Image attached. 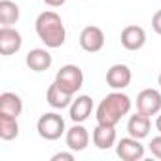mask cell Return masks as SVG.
<instances>
[{"label":"cell","mask_w":161,"mask_h":161,"mask_svg":"<svg viewBox=\"0 0 161 161\" xmlns=\"http://www.w3.org/2000/svg\"><path fill=\"white\" fill-rule=\"evenodd\" d=\"M34 29H36L38 38L46 44V47L57 49V47H61V46L64 44V40H66L64 23H63L61 15H59L57 12H53V10L42 12V14L36 17Z\"/></svg>","instance_id":"6da1fadb"},{"label":"cell","mask_w":161,"mask_h":161,"mask_svg":"<svg viewBox=\"0 0 161 161\" xmlns=\"http://www.w3.org/2000/svg\"><path fill=\"white\" fill-rule=\"evenodd\" d=\"M131 106H133V101L129 95L121 93V91H114L110 95H106L99 106H97V123H103V125H118L121 121L123 116H127L131 112Z\"/></svg>","instance_id":"7a4b0ae2"},{"label":"cell","mask_w":161,"mask_h":161,"mask_svg":"<svg viewBox=\"0 0 161 161\" xmlns=\"http://www.w3.org/2000/svg\"><path fill=\"white\" fill-rule=\"evenodd\" d=\"M36 131L44 140H59L66 129H64V119L57 112H46L40 116L36 123Z\"/></svg>","instance_id":"3957f363"},{"label":"cell","mask_w":161,"mask_h":161,"mask_svg":"<svg viewBox=\"0 0 161 161\" xmlns=\"http://www.w3.org/2000/svg\"><path fill=\"white\" fill-rule=\"evenodd\" d=\"M55 82L64 91L76 95L80 89H82V86H84V72H82V68L76 66V64H64V66H61L57 70Z\"/></svg>","instance_id":"277c9868"},{"label":"cell","mask_w":161,"mask_h":161,"mask_svg":"<svg viewBox=\"0 0 161 161\" xmlns=\"http://www.w3.org/2000/svg\"><path fill=\"white\" fill-rule=\"evenodd\" d=\"M136 110L146 116H157L161 112V91L157 89H142L136 95Z\"/></svg>","instance_id":"5b68a950"},{"label":"cell","mask_w":161,"mask_h":161,"mask_svg":"<svg viewBox=\"0 0 161 161\" xmlns=\"http://www.w3.org/2000/svg\"><path fill=\"white\" fill-rule=\"evenodd\" d=\"M131 80H133V72H131V68L127 64L118 63V64H112L106 70V84L114 91H121V89L129 87Z\"/></svg>","instance_id":"8992f818"},{"label":"cell","mask_w":161,"mask_h":161,"mask_svg":"<svg viewBox=\"0 0 161 161\" xmlns=\"http://www.w3.org/2000/svg\"><path fill=\"white\" fill-rule=\"evenodd\" d=\"M80 47L87 53H97L104 47V32L103 29L89 25L80 32Z\"/></svg>","instance_id":"52a82bcc"},{"label":"cell","mask_w":161,"mask_h":161,"mask_svg":"<svg viewBox=\"0 0 161 161\" xmlns=\"http://www.w3.org/2000/svg\"><path fill=\"white\" fill-rule=\"evenodd\" d=\"M116 153L123 161H138V159L144 157V146L140 144L138 138L129 135V136L116 142Z\"/></svg>","instance_id":"ba28073f"},{"label":"cell","mask_w":161,"mask_h":161,"mask_svg":"<svg viewBox=\"0 0 161 161\" xmlns=\"http://www.w3.org/2000/svg\"><path fill=\"white\" fill-rule=\"evenodd\" d=\"M119 40H121V46L127 51H138L146 44V31L142 27H138V25H127L121 31Z\"/></svg>","instance_id":"9c48e42d"},{"label":"cell","mask_w":161,"mask_h":161,"mask_svg":"<svg viewBox=\"0 0 161 161\" xmlns=\"http://www.w3.org/2000/svg\"><path fill=\"white\" fill-rule=\"evenodd\" d=\"M64 142H66L68 150H72V152H84L89 144V131L82 123H74L64 133Z\"/></svg>","instance_id":"30bf717a"},{"label":"cell","mask_w":161,"mask_h":161,"mask_svg":"<svg viewBox=\"0 0 161 161\" xmlns=\"http://www.w3.org/2000/svg\"><path fill=\"white\" fill-rule=\"evenodd\" d=\"M23 46V36L19 31L12 27H2L0 29V53L2 55H14L21 49Z\"/></svg>","instance_id":"8fae6325"},{"label":"cell","mask_w":161,"mask_h":161,"mask_svg":"<svg viewBox=\"0 0 161 161\" xmlns=\"http://www.w3.org/2000/svg\"><path fill=\"white\" fill-rule=\"evenodd\" d=\"M93 112V99L89 95H80L68 106V116L74 123H84Z\"/></svg>","instance_id":"7c38bea8"},{"label":"cell","mask_w":161,"mask_h":161,"mask_svg":"<svg viewBox=\"0 0 161 161\" xmlns=\"http://www.w3.org/2000/svg\"><path fill=\"white\" fill-rule=\"evenodd\" d=\"M25 63L31 70L34 72H44V70H49V66L53 64V57L47 49L44 47H34L27 53L25 57Z\"/></svg>","instance_id":"4fadbf2b"},{"label":"cell","mask_w":161,"mask_h":161,"mask_svg":"<svg viewBox=\"0 0 161 161\" xmlns=\"http://www.w3.org/2000/svg\"><path fill=\"white\" fill-rule=\"evenodd\" d=\"M46 101L51 108L55 110H63V108H68L74 101V95L64 91L57 82H53L49 87H47V93H46Z\"/></svg>","instance_id":"5bb4252c"},{"label":"cell","mask_w":161,"mask_h":161,"mask_svg":"<svg viewBox=\"0 0 161 161\" xmlns=\"http://www.w3.org/2000/svg\"><path fill=\"white\" fill-rule=\"evenodd\" d=\"M150 129H152V121H150V116L142 114L136 110V114H133L127 121V133L138 140L146 138L150 135Z\"/></svg>","instance_id":"9a60e30c"},{"label":"cell","mask_w":161,"mask_h":161,"mask_svg":"<svg viewBox=\"0 0 161 161\" xmlns=\"http://www.w3.org/2000/svg\"><path fill=\"white\" fill-rule=\"evenodd\" d=\"M116 142H118L116 127H114V125L97 123V127L93 129V144H95L99 150H108V148L116 146Z\"/></svg>","instance_id":"2e32d148"},{"label":"cell","mask_w":161,"mask_h":161,"mask_svg":"<svg viewBox=\"0 0 161 161\" xmlns=\"http://www.w3.org/2000/svg\"><path fill=\"white\" fill-rule=\"evenodd\" d=\"M23 112V99L17 93L6 91L0 95V114H8L14 118H19Z\"/></svg>","instance_id":"e0dca14e"},{"label":"cell","mask_w":161,"mask_h":161,"mask_svg":"<svg viewBox=\"0 0 161 161\" xmlns=\"http://www.w3.org/2000/svg\"><path fill=\"white\" fill-rule=\"evenodd\" d=\"M21 10L12 0H0V25L2 27H12L19 21Z\"/></svg>","instance_id":"ac0fdd59"},{"label":"cell","mask_w":161,"mask_h":161,"mask_svg":"<svg viewBox=\"0 0 161 161\" xmlns=\"http://www.w3.org/2000/svg\"><path fill=\"white\" fill-rule=\"evenodd\" d=\"M19 135V123L17 118L8 116V114H0V138L2 140H14Z\"/></svg>","instance_id":"d6986e66"},{"label":"cell","mask_w":161,"mask_h":161,"mask_svg":"<svg viewBox=\"0 0 161 161\" xmlns=\"http://www.w3.org/2000/svg\"><path fill=\"white\" fill-rule=\"evenodd\" d=\"M148 146H150L152 155H153V157H157V159H161V133H159L157 136H153V138H152V142H150Z\"/></svg>","instance_id":"ffe728a7"},{"label":"cell","mask_w":161,"mask_h":161,"mask_svg":"<svg viewBox=\"0 0 161 161\" xmlns=\"http://www.w3.org/2000/svg\"><path fill=\"white\" fill-rule=\"evenodd\" d=\"M152 29L155 31V34L161 36V10H157L152 17Z\"/></svg>","instance_id":"44dd1931"},{"label":"cell","mask_w":161,"mask_h":161,"mask_svg":"<svg viewBox=\"0 0 161 161\" xmlns=\"http://www.w3.org/2000/svg\"><path fill=\"white\" fill-rule=\"evenodd\" d=\"M61 159H64V161H72V159H74V153H72V152H59V153L51 155V161H61Z\"/></svg>","instance_id":"7402d4cb"},{"label":"cell","mask_w":161,"mask_h":161,"mask_svg":"<svg viewBox=\"0 0 161 161\" xmlns=\"http://www.w3.org/2000/svg\"><path fill=\"white\" fill-rule=\"evenodd\" d=\"M44 2H46L49 8H61V6L66 2V0H44Z\"/></svg>","instance_id":"603a6c76"},{"label":"cell","mask_w":161,"mask_h":161,"mask_svg":"<svg viewBox=\"0 0 161 161\" xmlns=\"http://www.w3.org/2000/svg\"><path fill=\"white\" fill-rule=\"evenodd\" d=\"M155 127H157V131L161 133V112L157 114V119H155Z\"/></svg>","instance_id":"cb8c5ba5"},{"label":"cell","mask_w":161,"mask_h":161,"mask_svg":"<svg viewBox=\"0 0 161 161\" xmlns=\"http://www.w3.org/2000/svg\"><path fill=\"white\" fill-rule=\"evenodd\" d=\"M157 84H159V87H161V74L157 76Z\"/></svg>","instance_id":"d4e9b609"}]
</instances>
